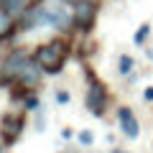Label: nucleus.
I'll return each instance as SVG.
<instances>
[{
    "label": "nucleus",
    "mask_w": 153,
    "mask_h": 153,
    "mask_svg": "<svg viewBox=\"0 0 153 153\" xmlns=\"http://www.w3.org/2000/svg\"><path fill=\"white\" fill-rule=\"evenodd\" d=\"M69 54H71V44L69 38L64 36H54L51 41H46V44L36 46V51H33V59H36V64L41 66V71L49 76H56L64 71L66 61H69Z\"/></svg>",
    "instance_id": "f257e3e1"
},
{
    "label": "nucleus",
    "mask_w": 153,
    "mask_h": 153,
    "mask_svg": "<svg viewBox=\"0 0 153 153\" xmlns=\"http://www.w3.org/2000/svg\"><path fill=\"white\" fill-rule=\"evenodd\" d=\"M44 8V26L59 33L74 31V5L69 0H41Z\"/></svg>",
    "instance_id": "f03ea898"
},
{
    "label": "nucleus",
    "mask_w": 153,
    "mask_h": 153,
    "mask_svg": "<svg viewBox=\"0 0 153 153\" xmlns=\"http://www.w3.org/2000/svg\"><path fill=\"white\" fill-rule=\"evenodd\" d=\"M107 105H110L107 84L92 69H87V89H84V107H87V112L94 115V117H102Z\"/></svg>",
    "instance_id": "7ed1b4c3"
},
{
    "label": "nucleus",
    "mask_w": 153,
    "mask_h": 153,
    "mask_svg": "<svg viewBox=\"0 0 153 153\" xmlns=\"http://www.w3.org/2000/svg\"><path fill=\"white\" fill-rule=\"evenodd\" d=\"M31 56L33 54H28L26 49L8 51V54L3 56V61H0V87H10V84H16L21 69L26 66V61L31 59Z\"/></svg>",
    "instance_id": "20e7f679"
},
{
    "label": "nucleus",
    "mask_w": 153,
    "mask_h": 153,
    "mask_svg": "<svg viewBox=\"0 0 153 153\" xmlns=\"http://www.w3.org/2000/svg\"><path fill=\"white\" fill-rule=\"evenodd\" d=\"M100 16V0H82V3H74V33L79 36H87L94 28Z\"/></svg>",
    "instance_id": "39448f33"
},
{
    "label": "nucleus",
    "mask_w": 153,
    "mask_h": 153,
    "mask_svg": "<svg viewBox=\"0 0 153 153\" xmlns=\"http://www.w3.org/2000/svg\"><path fill=\"white\" fill-rule=\"evenodd\" d=\"M23 128H26V117L21 112H5L3 120H0V133H3V143L13 146V143L21 138Z\"/></svg>",
    "instance_id": "423d86ee"
},
{
    "label": "nucleus",
    "mask_w": 153,
    "mask_h": 153,
    "mask_svg": "<svg viewBox=\"0 0 153 153\" xmlns=\"http://www.w3.org/2000/svg\"><path fill=\"white\" fill-rule=\"evenodd\" d=\"M41 79H44V71H41V66L36 64V59H28L26 66L21 69V74H18L16 79V87L23 89V92H36V87L41 84Z\"/></svg>",
    "instance_id": "0eeeda50"
},
{
    "label": "nucleus",
    "mask_w": 153,
    "mask_h": 153,
    "mask_svg": "<svg viewBox=\"0 0 153 153\" xmlns=\"http://www.w3.org/2000/svg\"><path fill=\"white\" fill-rule=\"evenodd\" d=\"M36 28H46L44 26V8H41V0H33L31 5L26 8V13L18 18V31L28 33V31H36Z\"/></svg>",
    "instance_id": "6e6552de"
},
{
    "label": "nucleus",
    "mask_w": 153,
    "mask_h": 153,
    "mask_svg": "<svg viewBox=\"0 0 153 153\" xmlns=\"http://www.w3.org/2000/svg\"><path fill=\"white\" fill-rule=\"evenodd\" d=\"M117 125H120L123 135H125L128 140H135V138L140 135V123H138L135 112H133L130 107H117Z\"/></svg>",
    "instance_id": "1a4fd4ad"
},
{
    "label": "nucleus",
    "mask_w": 153,
    "mask_h": 153,
    "mask_svg": "<svg viewBox=\"0 0 153 153\" xmlns=\"http://www.w3.org/2000/svg\"><path fill=\"white\" fill-rule=\"evenodd\" d=\"M16 33H18V21L10 16V13H5L3 8H0V41L13 38Z\"/></svg>",
    "instance_id": "9d476101"
},
{
    "label": "nucleus",
    "mask_w": 153,
    "mask_h": 153,
    "mask_svg": "<svg viewBox=\"0 0 153 153\" xmlns=\"http://www.w3.org/2000/svg\"><path fill=\"white\" fill-rule=\"evenodd\" d=\"M31 3H33V0H0V8H3L5 13H10V16L18 21V18L26 13V8L31 5Z\"/></svg>",
    "instance_id": "9b49d317"
},
{
    "label": "nucleus",
    "mask_w": 153,
    "mask_h": 153,
    "mask_svg": "<svg viewBox=\"0 0 153 153\" xmlns=\"http://www.w3.org/2000/svg\"><path fill=\"white\" fill-rule=\"evenodd\" d=\"M133 66H135V59H133V56H128V54H123L120 59H117V71H120L123 76H128V74H133Z\"/></svg>",
    "instance_id": "f8f14e48"
},
{
    "label": "nucleus",
    "mask_w": 153,
    "mask_h": 153,
    "mask_svg": "<svg viewBox=\"0 0 153 153\" xmlns=\"http://www.w3.org/2000/svg\"><path fill=\"white\" fill-rule=\"evenodd\" d=\"M148 36H151V23H140L138 31H135V36H133V44H135V46H143Z\"/></svg>",
    "instance_id": "ddd939ff"
},
{
    "label": "nucleus",
    "mask_w": 153,
    "mask_h": 153,
    "mask_svg": "<svg viewBox=\"0 0 153 153\" xmlns=\"http://www.w3.org/2000/svg\"><path fill=\"white\" fill-rule=\"evenodd\" d=\"M38 105H41V102H38V94L36 92H28L26 97H23V107H26V110H38Z\"/></svg>",
    "instance_id": "4468645a"
},
{
    "label": "nucleus",
    "mask_w": 153,
    "mask_h": 153,
    "mask_svg": "<svg viewBox=\"0 0 153 153\" xmlns=\"http://www.w3.org/2000/svg\"><path fill=\"white\" fill-rule=\"evenodd\" d=\"M76 140L82 143V146H92L94 143V133L92 130H79L76 133Z\"/></svg>",
    "instance_id": "2eb2a0df"
},
{
    "label": "nucleus",
    "mask_w": 153,
    "mask_h": 153,
    "mask_svg": "<svg viewBox=\"0 0 153 153\" xmlns=\"http://www.w3.org/2000/svg\"><path fill=\"white\" fill-rule=\"evenodd\" d=\"M56 102H59V105H69L71 102V94L66 92V89H59V92H56Z\"/></svg>",
    "instance_id": "dca6fc26"
},
{
    "label": "nucleus",
    "mask_w": 153,
    "mask_h": 153,
    "mask_svg": "<svg viewBox=\"0 0 153 153\" xmlns=\"http://www.w3.org/2000/svg\"><path fill=\"white\" fill-rule=\"evenodd\" d=\"M143 100H146V102H153V87H151V84L143 89Z\"/></svg>",
    "instance_id": "f3484780"
},
{
    "label": "nucleus",
    "mask_w": 153,
    "mask_h": 153,
    "mask_svg": "<svg viewBox=\"0 0 153 153\" xmlns=\"http://www.w3.org/2000/svg\"><path fill=\"white\" fill-rule=\"evenodd\" d=\"M61 138H64V140H71V138H74V130H71V128H64V130H61Z\"/></svg>",
    "instance_id": "a211bd4d"
},
{
    "label": "nucleus",
    "mask_w": 153,
    "mask_h": 153,
    "mask_svg": "<svg viewBox=\"0 0 153 153\" xmlns=\"http://www.w3.org/2000/svg\"><path fill=\"white\" fill-rule=\"evenodd\" d=\"M36 130L38 133L44 130V115H41V112H38V117H36Z\"/></svg>",
    "instance_id": "6ab92c4d"
},
{
    "label": "nucleus",
    "mask_w": 153,
    "mask_h": 153,
    "mask_svg": "<svg viewBox=\"0 0 153 153\" xmlns=\"http://www.w3.org/2000/svg\"><path fill=\"white\" fill-rule=\"evenodd\" d=\"M110 153H128V151H123V148H112Z\"/></svg>",
    "instance_id": "aec40b11"
},
{
    "label": "nucleus",
    "mask_w": 153,
    "mask_h": 153,
    "mask_svg": "<svg viewBox=\"0 0 153 153\" xmlns=\"http://www.w3.org/2000/svg\"><path fill=\"white\" fill-rule=\"evenodd\" d=\"M148 56H151V61H153V49H148Z\"/></svg>",
    "instance_id": "412c9836"
},
{
    "label": "nucleus",
    "mask_w": 153,
    "mask_h": 153,
    "mask_svg": "<svg viewBox=\"0 0 153 153\" xmlns=\"http://www.w3.org/2000/svg\"><path fill=\"white\" fill-rule=\"evenodd\" d=\"M69 3H71V5H74V3H82V0H69Z\"/></svg>",
    "instance_id": "4be33fe9"
},
{
    "label": "nucleus",
    "mask_w": 153,
    "mask_h": 153,
    "mask_svg": "<svg viewBox=\"0 0 153 153\" xmlns=\"http://www.w3.org/2000/svg\"><path fill=\"white\" fill-rule=\"evenodd\" d=\"M0 61H3V49H0Z\"/></svg>",
    "instance_id": "5701e85b"
},
{
    "label": "nucleus",
    "mask_w": 153,
    "mask_h": 153,
    "mask_svg": "<svg viewBox=\"0 0 153 153\" xmlns=\"http://www.w3.org/2000/svg\"><path fill=\"white\" fill-rule=\"evenodd\" d=\"M0 153H3V146H0Z\"/></svg>",
    "instance_id": "b1692460"
}]
</instances>
